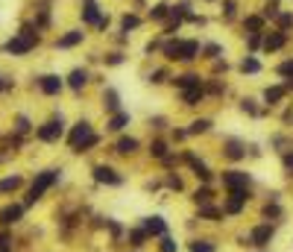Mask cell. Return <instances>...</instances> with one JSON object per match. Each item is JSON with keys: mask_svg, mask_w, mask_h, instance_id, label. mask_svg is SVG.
<instances>
[{"mask_svg": "<svg viewBox=\"0 0 293 252\" xmlns=\"http://www.w3.org/2000/svg\"><path fill=\"white\" fill-rule=\"evenodd\" d=\"M65 141H67L70 153L82 156V153H91L94 147H100V144H103V135L94 132V124H91V121H76V124L65 132Z\"/></svg>", "mask_w": 293, "mask_h": 252, "instance_id": "obj_1", "label": "cell"}, {"mask_svg": "<svg viewBox=\"0 0 293 252\" xmlns=\"http://www.w3.org/2000/svg\"><path fill=\"white\" fill-rule=\"evenodd\" d=\"M59 182H62V167H47V170H41V173H35V179L30 182V190H27V199H24V205L30 208V205H35V202H41L50 190L56 188Z\"/></svg>", "mask_w": 293, "mask_h": 252, "instance_id": "obj_2", "label": "cell"}, {"mask_svg": "<svg viewBox=\"0 0 293 252\" xmlns=\"http://www.w3.org/2000/svg\"><path fill=\"white\" fill-rule=\"evenodd\" d=\"M249 202H252V190L243 188V190H226L220 208H223V217L226 220H240L246 211H249Z\"/></svg>", "mask_w": 293, "mask_h": 252, "instance_id": "obj_3", "label": "cell"}, {"mask_svg": "<svg viewBox=\"0 0 293 252\" xmlns=\"http://www.w3.org/2000/svg\"><path fill=\"white\" fill-rule=\"evenodd\" d=\"M243 238H246V247L249 250H270V244L276 241V226L258 220L249 229H243Z\"/></svg>", "mask_w": 293, "mask_h": 252, "instance_id": "obj_4", "label": "cell"}, {"mask_svg": "<svg viewBox=\"0 0 293 252\" xmlns=\"http://www.w3.org/2000/svg\"><path fill=\"white\" fill-rule=\"evenodd\" d=\"M199 53H202V47L194 38H176V41L164 44V59H170V62H194Z\"/></svg>", "mask_w": 293, "mask_h": 252, "instance_id": "obj_5", "label": "cell"}, {"mask_svg": "<svg viewBox=\"0 0 293 252\" xmlns=\"http://www.w3.org/2000/svg\"><path fill=\"white\" fill-rule=\"evenodd\" d=\"M217 182H220V188L223 190H243L249 188L252 190V173L249 170H243V167H237V164H232V167H226V170H220L217 173Z\"/></svg>", "mask_w": 293, "mask_h": 252, "instance_id": "obj_6", "label": "cell"}, {"mask_svg": "<svg viewBox=\"0 0 293 252\" xmlns=\"http://www.w3.org/2000/svg\"><path fill=\"white\" fill-rule=\"evenodd\" d=\"M91 182L94 185H103V188H120L123 182H126V176L117 170L115 164H109V161H97V164H91Z\"/></svg>", "mask_w": 293, "mask_h": 252, "instance_id": "obj_7", "label": "cell"}, {"mask_svg": "<svg viewBox=\"0 0 293 252\" xmlns=\"http://www.w3.org/2000/svg\"><path fill=\"white\" fill-rule=\"evenodd\" d=\"M138 226L150 235V241H159L162 235H167V232H170L167 217H164V214H159V211H156V214H144V217L138 220Z\"/></svg>", "mask_w": 293, "mask_h": 252, "instance_id": "obj_8", "label": "cell"}, {"mask_svg": "<svg viewBox=\"0 0 293 252\" xmlns=\"http://www.w3.org/2000/svg\"><path fill=\"white\" fill-rule=\"evenodd\" d=\"M65 121L62 118H50V121H44V124L35 129V138L41 141V144H59L62 138H65Z\"/></svg>", "mask_w": 293, "mask_h": 252, "instance_id": "obj_9", "label": "cell"}, {"mask_svg": "<svg viewBox=\"0 0 293 252\" xmlns=\"http://www.w3.org/2000/svg\"><path fill=\"white\" fill-rule=\"evenodd\" d=\"M35 44H38V35H35L30 27H27V30H21V32H18V35H15L9 44H6V50H9L12 56H24V53H30Z\"/></svg>", "mask_w": 293, "mask_h": 252, "instance_id": "obj_10", "label": "cell"}, {"mask_svg": "<svg viewBox=\"0 0 293 252\" xmlns=\"http://www.w3.org/2000/svg\"><path fill=\"white\" fill-rule=\"evenodd\" d=\"M220 156H223L229 164L246 161V141H240V138H223V144H220Z\"/></svg>", "mask_w": 293, "mask_h": 252, "instance_id": "obj_11", "label": "cell"}, {"mask_svg": "<svg viewBox=\"0 0 293 252\" xmlns=\"http://www.w3.org/2000/svg\"><path fill=\"white\" fill-rule=\"evenodd\" d=\"M261 220H264V223H273V226L285 223V205H282V199H279L276 193L264 199V205H261Z\"/></svg>", "mask_w": 293, "mask_h": 252, "instance_id": "obj_12", "label": "cell"}, {"mask_svg": "<svg viewBox=\"0 0 293 252\" xmlns=\"http://www.w3.org/2000/svg\"><path fill=\"white\" fill-rule=\"evenodd\" d=\"M112 150H115V156L120 158H132V156H138L141 153V138H135V135H117L115 144H112Z\"/></svg>", "mask_w": 293, "mask_h": 252, "instance_id": "obj_13", "label": "cell"}, {"mask_svg": "<svg viewBox=\"0 0 293 252\" xmlns=\"http://www.w3.org/2000/svg\"><path fill=\"white\" fill-rule=\"evenodd\" d=\"M24 214H27V205H24V202H9V205H3V208H0V229L18 226V223L24 220Z\"/></svg>", "mask_w": 293, "mask_h": 252, "instance_id": "obj_14", "label": "cell"}, {"mask_svg": "<svg viewBox=\"0 0 293 252\" xmlns=\"http://www.w3.org/2000/svg\"><path fill=\"white\" fill-rule=\"evenodd\" d=\"M123 241H126V247H129V250H141V252H144L147 247H150V235H147L138 223H135V226H126Z\"/></svg>", "mask_w": 293, "mask_h": 252, "instance_id": "obj_15", "label": "cell"}, {"mask_svg": "<svg viewBox=\"0 0 293 252\" xmlns=\"http://www.w3.org/2000/svg\"><path fill=\"white\" fill-rule=\"evenodd\" d=\"M38 88H41V94H47V97H59V94L65 91V79H62L59 73H44V76H38Z\"/></svg>", "mask_w": 293, "mask_h": 252, "instance_id": "obj_16", "label": "cell"}, {"mask_svg": "<svg viewBox=\"0 0 293 252\" xmlns=\"http://www.w3.org/2000/svg\"><path fill=\"white\" fill-rule=\"evenodd\" d=\"M129 124H132V115L123 112V109L115 112V115H106V132H109V135H123Z\"/></svg>", "mask_w": 293, "mask_h": 252, "instance_id": "obj_17", "label": "cell"}, {"mask_svg": "<svg viewBox=\"0 0 293 252\" xmlns=\"http://www.w3.org/2000/svg\"><path fill=\"white\" fill-rule=\"evenodd\" d=\"M170 153H173L170 141H167V138H159V135H156V138L150 141V147H147V156H150L153 161H159V164H162V161H164Z\"/></svg>", "mask_w": 293, "mask_h": 252, "instance_id": "obj_18", "label": "cell"}, {"mask_svg": "<svg viewBox=\"0 0 293 252\" xmlns=\"http://www.w3.org/2000/svg\"><path fill=\"white\" fill-rule=\"evenodd\" d=\"M196 220L199 223H223V208L220 202H208V205H196Z\"/></svg>", "mask_w": 293, "mask_h": 252, "instance_id": "obj_19", "label": "cell"}, {"mask_svg": "<svg viewBox=\"0 0 293 252\" xmlns=\"http://www.w3.org/2000/svg\"><path fill=\"white\" fill-rule=\"evenodd\" d=\"M188 199H191L194 208L196 205H208V202H217V190H214V185H196L188 193Z\"/></svg>", "mask_w": 293, "mask_h": 252, "instance_id": "obj_20", "label": "cell"}, {"mask_svg": "<svg viewBox=\"0 0 293 252\" xmlns=\"http://www.w3.org/2000/svg\"><path fill=\"white\" fill-rule=\"evenodd\" d=\"M185 250L188 252H217L220 244H217L214 238H208V235H194V238H188Z\"/></svg>", "mask_w": 293, "mask_h": 252, "instance_id": "obj_21", "label": "cell"}, {"mask_svg": "<svg viewBox=\"0 0 293 252\" xmlns=\"http://www.w3.org/2000/svg\"><path fill=\"white\" fill-rule=\"evenodd\" d=\"M261 100H264V106H267V109L282 106V103L288 100V88H285V85H267V88H264V94H261Z\"/></svg>", "mask_w": 293, "mask_h": 252, "instance_id": "obj_22", "label": "cell"}, {"mask_svg": "<svg viewBox=\"0 0 293 252\" xmlns=\"http://www.w3.org/2000/svg\"><path fill=\"white\" fill-rule=\"evenodd\" d=\"M88 79H91V73H88L85 67H73V70L67 73V82H65V85H67L70 91H76V94H79V91H85Z\"/></svg>", "mask_w": 293, "mask_h": 252, "instance_id": "obj_23", "label": "cell"}, {"mask_svg": "<svg viewBox=\"0 0 293 252\" xmlns=\"http://www.w3.org/2000/svg\"><path fill=\"white\" fill-rule=\"evenodd\" d=\"M179 97H182V106H199L205 97H208V91H205V85H194V88H185V91H179Z\"/></svg>", "mask_w": 293, "mask_h": 252, "instance_id": "obj_24", "label": "cell"}, {"mask_svg": "<svg viewBox=\"0 0 293 252\" xmlns=\"http://www.w3.org/2000/svg\"><path fill=\"white\" fill-rule=\"evenodd\" d=\"M211 129H214V121H211V118H194L191 124L185 126L188 138H196V135H208Z\"/></svg>", "mask_w": 293, "mask_h": 252, "instance_id": "obj_25", "label": "cell"}, {"mask_svg": "<svg viewBox=\"0 0 293 252\" xmlns=\"http://www.w3.org/2000/svg\"><path fill=\"white\" fill-rule=\"evenodd\" d=\"M162 188L170 190V193H185V179L176 173V170H167V173H162Z\"/></svg>", "mask_w": 293, "mask_h": 252, "instance_id": "obj_26", "label": "cell"}, {"mask_svg": "<svg viewBox=\"0 0 293 252\" xmlns=\"http://www.w3.org/2000/svg\"><path fill=\"white\" fill-rule=\"evenodd\" d=\"M82 41H85V32H82V30H70V32H65L56 41V47L59 50H70V47H76V44H82Z\"/></svg>", "mask_w": 293, "mask_h": 252, "instance_id": "obj_27", "label": "cell"}, {"mask_svg": "<svg viewBox=\"0 0 293 252\" xmlns=\"http://www.w3.org/2000/svg\"><path fill=\"white\" fill-rule=\"evenodd\" d=\"M103 112H106V115L120 112V94H117V88H112V85L103 91Z\"/></svg>", "mask_w": 293, "mask_h": 252, "instance_id": "obj_28", "label": "cell"}, {"mask_svg": "<svg viewBox=\"0 0 293 252\" xmlns=\"http://www.w3.org/2000/svg\"><path fill=\"white\" fill-rule=\"evenodd\" d=\"M173 88L185 91V88H194V85H202V76L199 73H179V76H170Z\"/></svg>", "mask_w": 293, "mask_h": 252, "instance_id": "obj_29", "label": "cell"}, {"mask_svg": "<svg viewBox=\"0 0 293 252\" xmlns=\"http://www.w3.org/2000/svg\"><path fill=\"white\" fill-rule=\"evenodd\" d=\"M179 250H182V244H179V238L173 232H167V235H162L156 241V252H179Z\"/></svg>", "mask_w": 293, "mask_h": 252, "instance_id": "obj_30", "label": "cell"}, {"mask_svg": "<svg viewBox=\"0 0 293 252\" xmlns=\"http://www.w3.org/2000/svg\"><path fill=\"white\" fill-rule=\"evenodd\" d=\"M82 21H85V24H100V21H103L100 6H97L94 0H85V6H82Z\"/></svg>", "mask_w": 293, "mask_h": 252, "instance_id": "obj_31", "label": "cell"}, {"mask_svg": "<svg viewBox=\"0 0 293 252\" xmlns=\"http://www.w3.org/2000/svg\"><path fill=\"white\" fill-rule=\"evenodd\" d=\"M285 41H288V35H285V32H270V35L264 38V50H267V53H276V50H282V47H285Z\"/></svg>", "mask_w": 293, "mask_h": 252, "instance_id": "obj_32", "label": "cell"}, {"mask_svg": "<svg viewBox=\"0 0 293 252\" xmlns=\"http://www.w3.org/2000/svg\"><path fill=\"white\" fill-rule=\"evenodd\" d=\"M21 185H24V176H6L0 179V193H15Z\"/></svg>", "mask_w": 293, "mask_h": 252, "instance_id": "obj_33", "label": "cell"}, {"mask_svg": "<svg viewBox=\"0 0 293 252\" xmlns=\"http://www.w3.org/2000/svg\"><path fill=\"white\" fill-rule=\"evenodd\" d=\"M237 67H240V73H249V76H252V73H261V62H258L255 56H243Z\"/></svg>", "mask_w": 293, "mask_h": 252, "instance_id": "obj_34", "label": "cell"}, {"mask_svg": "<svg viewBox=\"0 0 293 252\" xmlns=\"http://www.w3.org/2000/svg\"><path fill=\"white\" fill-rule=\"evenodd\" d=\"M240 112H243V115H249V118L264 115V109H258V103H255L252 97H243V100H240Z\"/></svg>", "mask_w": 293, "mask_h": 252, "instance_id": "obj_35", "label": "cell"}, {"mask_svg": "<svg viewBox=\"0 0 293 252\" xmlns=\"http://www.w3.org/2000/svg\"><path fill=\"white\" fill-rule=\"evenodd\" d=\"M279 156H282V170H285L288 176H293V147H288V150H282Z\"/></svg>", "mask_w": 293, "mask_h": 252, "instance_id": "obj_36", "label": "cell"}, {"mask_svg": "<svg viewBox=\"0 0 293 252\" xmlns=\"http://www.w3.org/2000/svg\"><path fill=\"white\" fill-rule=\"evenodd\" d=\"M167 15H170V6H167V3H156V6L150 9V18H153V21H164Z\"/></svg>", "mask_w": 293, "mask_h": 252, "instance_id": "obj_37", "label": "cell"}, {"mask_svg": "<svg viewBox=\"0 0 293 252\" xmlns=\"http://www.w3.org/2000/svg\"><path fill=\"white\" fill-rule=\"evenodd\" d=\"M138 27H141V18H138V15H123V18H120V30H123V32L138 30Z\"/></svg>", "mask_w": 293, "mask_h": 252, "instance_id": "obj_38", "label": "cell"}, {"mask_svg": "<svg viewBox=\"0 0 293 252\" xmlns=\"http://www.w3.org/2000/svg\"><path fill=\"white\" fill-rule=\"evenodd\" d=\"M243 27H246L249 32H261V27H264V18H261V15H249V18L243 21Z\"/></svg>", "mask_w": 293, "mask_h": 252, "instance_id": "obj_39", "label": "cell"}, {"mask_svg": "<svg viewBox=\"0 0 293 252\" xmlns=\"http://www.w3.org/2000/svg\"><path fill=\"white\" fill-rule=\"evenodd\" d=\"M147 126H150L153 132H162V129H167V126H170V121H167V118H162V115H156V118H147Z\"/></svg>", "mask_w": 293, "mask_h": 252, "instance_id": "obj_40", "label": "cell"}, {"mask_svg": "<svg viewBox=\"0 0 293 252\" xmlns=\"http://www.w3.org/2000/svg\"><path fill=\"white\" fill-rule=\"evenodd\" d=\"M276 73H279V76H285V79H293V56L288 59V62L279 64V67H276Z\"/></svg>", "mask_w": 293, "mask_h": 252, "instance_id": "obj_41", "label": "cell"}, {"mask_svg": "<svg viewBox=\"0 0 293 252\" xmlns=\"http://www.w3.org/2000/svg\"><path fill=\"white\" fill-rule=\"evenodd\" d=\"M167 79H170V73H167L164 67H159V70L150 73V82H153V85H162V82H167Z\"/></svg>", "mask_w": 293, "mask_h": 252, "instance_id": "obj_42", "label": "cell"}, {"mask_svg": "<svg viewBox=\"0 0 293 252\" xmlns=\"http://www.w3.org/2000/svg\"><path fill=\"white\" fill-rule=\"evenodd\" d=\"M170 141H176V144H185V141H188L185 126H173V129H170Z\"/></svg>", "mask_w": 293, "mask_h": 252, "instance_id": "obj_43", "label": "cell"}, {"mask_svg": "<svg viewBox=\"0 0 293 252\" xmlns=\"http://www.w3.org/2000/svg\"><path fill=\"white\" fill-rule=\"evenodd\" d=\"M234 6H237L234 0H226V3H223V15H226V18H232L234 15Z\"/></svg>", "mask_w": 293, "mask_h": 252, "instance_id": "obj_44", "label": "cell"}, {"mask_svg": "<svg viewBox=\"0 0 293 252\" xmlns=\"http://www.w3.org/2000/svg\"><path fill=\"white\" fill-rule=\"evenodd\" d=\"M109 64H120L123 62V53H109V59H106Z\"/></svg>", "mask_w": 293, "mask_h": 252, "instance_id": "obj_45", "label": "cell"}, {"mask_svg": "<svg viewBox=\"0 0 293 252\" xmlns=\"http://www.w3.org/2000/svg\"><path fill=\"white\" fill-rule=\"evenodd\" d=\"M0 252H12V247H0Z\"/></svg>", "mask_w": 293, "mask_h": 252, "instance_id": "obj_46", "label": "cell"}, {"mask_svg": "<svg viewBox=\"0 0 293 252\" xmlns=\"http://www.w3.org/2000/svg\"><path fill=\"white\" fill-rule=\"evenodd\" d=\"M252 252H270V250H252Z\"/></svg>", "mask_w": 293, "mask_h": 252, "instance_id": "obj_47", "label": "cell"}, {"mask_svg": "<svg viewBox=\"0 0 293 252\" xmlns=\"http://www.w3.org/2000/svg\"><path fill=\"white\" fill-rule=\"evenodd\" d=\"M126 252H141V250H126Z\"/></svg>", "mask_w": 293, "mask_h": 252, "instance_id": "obj_48", "label": "cell"}, {"mask_svg": "<svg viewBox=\"0 0 293 252\" xmlns=\"http://www.w3.org/2000/svg\"><path fill=\"white\" fill-rule=\"evenodd\" d=\"M0 91H3V79H0Z\"/></svg>", "mask_w": 293, "mask_h": 252, "instance_id": "obj_49", "label": "cell"}]
</instances>
